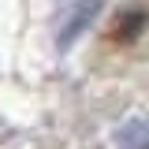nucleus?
Masks as SVG:
<instances>
[{"label": "nucleus", "mask_w": 149, "mask_h": 149, "mask_svg": "<svg viewBox=\"0 0 149 149\" xmlns=\"http://www.w3.org/2000/svg\"><path fill=\"white\" fill-rule=\"evenodd\" d=\"M101 4H104V0H74L71 8L63 11V19H60V30H56V45H60V49H67L74 37H78V34H82V30H86V26L93 22V15L101 11Z\"/></svg>", "instance_id": "nucleus-1"}, {"label": "nucleus", "mask_w": 149, "mask_h": 149, "mask_svg": "<svg viewBox=\"0 0 149 149\" xmlns=\"http://www.w3.org/2000/svg\"><path fill=\"white\" fill-rule=\"evenodd\" d=\"M116 142L119 149H149V119H130L127 127H119Z\"/></svg>", "instance_id": "nucleus-2"}]
</instances>
